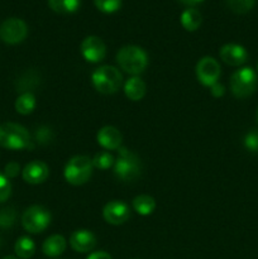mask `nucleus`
<instances>
[{
	"label": "nucleus",
	"instance_id": "16",
	"mask_svg": "<svg viewBox=\"0 0 258 259\" xmlns=\"http://www.w3.org/2000/svg\"><path fill=\"white\" fill-rule=\"evenodd\" d=\"M66 247H67V242H66L65 237H62L60 234H55L51 235V237H48L45 240V243L42 245V250L45 253V255L55 258L62 254L66 250Z\"/></svg>",
	"mask_w": 258,
	"mask_h": 259
},
{
	"label": "nucleus",
	"instance_id": "1",
	"mask_svg": "<svg viewBox=\"0 0 258 259\" xmlns=\"http://www.w3.org/2000/svg\"><path fill=\"white\" fill-rule=\"evenodd\" d=\"M116 62L126 73L137 76L147 68L148 56L146 51L138 46H124L116 53Z\"/></svg>",
	"mask_w": 258,
	"mask_h": 259
},
{
	"label": "nucleus",
	"instance_id": "8",
	"mask_svg": "<svg viewBox=\"0 0 258 259\" xmlns=\"http://www.w3.org/2000/svg\"><path fill=\"white\" fill-rule=\"evenodd\" d=\"M28 34V27L19 18H9L0 25V38L8 45H18L23 42Z\"/></svg>",
	"mask_w": 258,
	"mask_h": 259
},
{
	"label": "nucleus",
	"instance_id": "9",
	"mask_svg": "<svg viewBox=\"0 0 258 259\" xmlns=\"http://www.w3.org/2000/svg\"><path fill=\"white\" fill-rule=\"evenodd\" d=\"M222 73V68H220L219 62L215 58L206 56L202 57L201 60L197 62L196 65V77L200 83L204 86L211 88L214 83L218 82Z\"/></svg>",
	"mask_w": 258,
	"mask_h": 259
},
{
	"label": "nucleus",
	"instance_id": "22",
	"mask_svg": "<svg viewBox=\"0 0 258 259\" xmlns=\"http://www.w3.org/2000/svg\"><path fill=\"white\" fill-rule=\"evenodd\" d=\"M37 101L35 96L32 93H23L19 98L15 100V110L20 115H28L35 109Z\"/></svg>",
	"mask_w": 258,
	"mask_h": 259
},
{
	"label": "nucleus",
	"instance_id": "10",
	"mask_svg": "<svg viewBox=\"0 0 258 259\" xmlns=\"http://www.w3.org/2000/svg\"><path fill=\"white\" fill-rule=\"evenodd\" d=\"M80 51L82 57L90 63H98L105 58L106 46L103 39L96 35H89L81 42Z\"/></svg>",
	"mask_w": 258,
	"mask_h": 259
},
{
	"label": "nucleus",
	"instance_id": "30",
	"mask_svg": "<svg viewBox=\"0 0 258 259\" xmlns=\"http://www.w3.org/2000/svg\"><path fill=\"white\" fill-rule=\"evenodd\" d=\"M12 195V184L5 175L0 174V202L7 201Z\"/></svg>",
	"mask_w": 258,
	"mask_h": 259
},
{
	"label": "nucleus",
	"instance_id": "23",
	"mask_svg": "<svg viewBox=\"0 0 258 259\" xmlns=\"http://www.w3.org/2000/svg\"><path fill=\"white\" fill-rule=\"evenodd\" d=\"M114 162H115L114 157L106 151L99 152V153H96L93 158L94 167L99 169H103V171H105V169L110 168L111 166H114Z\"/></svg>",
	"mask_w": 258,
	"mask_h": 259
},
{
	"label": "nucleus",
	"instance_id": "12",
	"mask_svg": "<svg viewBox=\"0 0 258 259\" xmlns=\"http://www.w3.org/2000/svg\"><path fill=\"white\" fill-rule=\"evenodd\" d=\"M219 56L223 62L233 67L242 66L248 60L247 50L238 43H227L223 46L219 51Z\"/></svg>",
	"mask_w": 258,
	"mask_h": 259
},
{
	"label": "nucleus",
	"instance_id": "38",
	"mask_svg": "<svg viewBox=\"0 0 258 259\" xmlns=\"http://www.w3.org/2000/svg\"><path fill=\"white\" fill-rule=\"evenodd\" d=\"M257 70H258V63H257Z\"/></svg>",
	"mask_w": 258,
	"mask_h": 259
},
{
	"label": "nucleus",
	"instance_id": "14",
	"mask_svg": "<svg viewBox=\"0 0 258 259\" xmlns=\"http://www.w3.org/2000/svg\"><path fill=\"white\" fill-rule=\"evenodd\" d=\"M96 141L106 151H115L119 149L123 141V136L115 126H103L96 134Z\"/></svg>",
	"mask_w": 258,
	"mask_h": 259
},
{
	"label": "nucleus",
	"instance_id": "28",
	"mask_svg": "<svg viewBox=\"0 0 258 259\" xmlns=\"http://www.w3.org/2000/svg\"><path fill=\"white\" fill-rule=\"evenodd\" d=\"M94 3L100 12L106 13V14L115 13L121 7V0H94Z\"/></svg>",
	"mask_w": 258,
	"mask_h": 259
},
{
	"label": "nucleus",
	"instance_id": "33",
	"mask_svg": "<svg viewBox=\"0 0 258 259\" xmlns=\"http://www.w3.org/2000/svg\"><path fill=\"white\" fill-rule=\"evenodd\" d=\"M86 259H111V255L109 253L104 252V250H99V252H94L89 254Z\"/></svg>",
	"mask_w": 258,
	"mask_h": 259
},
{
	"label": "nucleus",
	"instance_id": "26",
	"mask_svg": "<svg viewBox=\"0 0 258 259\" xmlns=\"http://www.w3.org/2000/svg\"><path fill=\"white\" fill-rule=\"evenodd\" d=\"M255 0H227L230 9L237 14H245L254 7Z\"/></svg>",
	"mask_w": 258,
	"mask_h": 259
},
{
	"label": "nucleus",
	"instance_id": "20",
	"mask_svg": "<svg viewBox=\"0 0 258 259\" xmlns=\"http://www.w3.org/2000/svg\"><path fill=\"white\" fill-rule=\"evenodd\" d=\"M14 252L18 258L20 259H29L34 255L35 244L29 237H20L15 242Z\"/></svg>",
	"mask_w": 258,
	"mask_h": 259
},
{
	"label": "nucleus",
	"instance_id": "24",
	"mask_svg": "<svg viewBox=\"0 0 258 259\" xmlns=\"http://www.w3.org/2000/svg\"><path fill=\"white\" fill-rule=\"evenodd\" d=\"M39 82V77H38L37 72H27L19 81H18V91H23V93H30V89H34Z\"/></svg>",
	"mask_w": 258,
	"mask_h": 259
},
{
	"label": "nucleus",
	"instance_id": "15",
	"mask_svg": "<svg viewBox=\"0 0 258 259\" xmlns=\"http://www.w3.org/2000/svg\"><path fill=\"white\" fill-rule=\"evenodd\" d=\"M70 245L75 252L89 253L95 248L96 237L90 230H76L70 237Z\"/></svg>",
	"mask_w": 258,
	"mask_h": 259
},
{
	"label": "nucleus",
	"instance_id": "4",
	"mask_svg": "<svg viewBox=\"0 0 258 259\" xmlns=\"http://www.w3.org/2000/svg\"><path fill=\"white\" fill-rule=\"evenodd\" d=\"M91 81L96 91L104 95H111L120 89L123 76L116 67L105 65L94 71L91 75Z\"/></svg>",
	"mask_w": 258,
	"mask_h": 259
},
{
	"label": "nucleus",
	"instance_id": "25",
	"mask_svg": "<svg viewBox=\"0 0 258 259\" xmlns=\"http://www.w3.org/2000/svg\"><path fill=\"white\" fill-rule=\"evenodd\" d=\"M53 138H55V134H53V131L50 126L42 125L35 129L34 141L40 146H47L53 141Z\"/></svg>",
	"mask_w": 258,
	"mask_h": 259
},
{
	"label": "nucleus",
	"instance_id": "17",
	"mask_svg": "<svg viewBox=\"0 0 258 259\" xmlns=\"http://www.w3.org/2000/svg\"><path fill=\"white\" fill-rule=\"evenodd\" d=\"M147 91L146 82L138 76H133L129 78L124 85V93L125 96L132 101H139L144 98Z\"/></svg>",
	"mask_w": 258,
	"mask_h": 259
},
{
	"label": "nucleus",
	"instance_id": "21",
	"mask_svg": "<svg viewBox=\"0 0 258 259\" xmlns=\"http://www.w3.org/2000/svg\"><path fill=\"white\" fill-rule=\"evenodd\" d=\"M81 0H48L51 9L58 14H72L80 8Z\"/></svg>",
	"mask_w": 258,
	"mask_h": 259
},
{
	"label": "nucleus",
	"instance_id": "5",
	"mask_svg": "<svg viewBox=\"0 0 258 259\" xmlns=\"http://www.w3.org/2000/svg\"><path fill=\"white\" fill-rule=\"evenodd\" d=\"M93 159L88 156H75L66 163L63 169L65 180L73 186H81L90 180L93 175Z\"/></svg>",
	"mask_w": 258,
	"mask_h": 259
},
{
	"label": "nucleus",
	"instance_id": "35",
	"mask_svg": "<svg viewBox=\"0 0 258 259\" xmlns=\"http://www.w3.org/2000/svg\"><path fill=\"white\" fill-rule=\"evenodd\" d=\"M3 259H19V258L14 257V255H7V257H4Z\"/></svg>",
	"mask_w": 258,
	"mask_h": 259
},
{
	"label": "nucleus",
	"instance_id": "7",
	"mask_svg": "<svg viewBox=\"0 0 258 259\" xmlns=\"http://www.w3.org/2000/svg\"><path fill=\"white\" fill-rule=\"evenodd\" d=\"M51 212L40 205L29 206L22 215V225L30 234L45 232L51 224Z\"/></svg>",
	"mask_w": 258,
	"mask_h": 259
},
{
	"label": "nucleus",
	"instance_id": "29",
	"mask_svg": "<svg viewBox=\"0 0 258 259\" xmlns=\"http://www.w3.org/2000/svg\"><path fill=\"white\" fill-rule=\"evenodd\" d=\"M243 144L250 153H258V129L248 132L243 139Z\"/></svg>",
	"mask_w": 258,
	"mask_h": 259
},
{
	"label": "nucleus",
	"instance_id": "13",
	"mask_svg": "<svg viewBox=\"0 0 258 259\" xmlns=\"http://www.w3.org/2000/svg\"><path fill=\"white\" fill-rule=\"evenodd\" d=\"M23 180L27 184L39 185L43 184L50 176V168L42 161H32L23 168Z\"/></svg>",
	"mask_w": 258,
	"mask_h": 259
},
{
	"label": "nucleus",
	"instance_id": "6",
	"mask_svg": "<svg viewBox=\"0 0 258 259\" xmlns=\"http://www.w3.org/2000/svg\"><path fill=\"white\" fill-rule=\"evenodd\" d=\"M258 77L252 67H242L235 71L230 77V90L238 99L249 98L255 91Z\"/></svg>",
	"mask_w": 258,
	"mask_h": 259
},
{
	"label": "nucleus",
	"instance_id": "31",
	"mask_svg": "<svg viewBox=\"0 0 258 259\" xmlns=\"http://www.w3.org/2000/svg\"><path fill=\"white\" fill-rule=\"evenodd\" d=\"M20 172V166L17 162H9L7 166L4 167V175L8 179H14L19 175Z\"/></svg>",
	"mask_w": 258,
	"mask_h": 259
},
{
	"label": "nucleus",
	"instance_id": "34",
	"mask_svg": "<svg viewBox=\"0 0 258 259\" xmlns=\"http://www.w3.org/2000/svg\"><path fill=\"white\" fill-rule=\"evenodd\" d=\"M179 2L184 3V4L186 5H196L199 4V3H201L202 0H179Z\"/></svg>",
	"mask_w": 258,
	"mask_h": 259
},
{
	"label": "nucleus",
	"instance_id": "11",
	"mask_svg": "<svg viewBox=\"0 0 258 259\" xmlns=\"http://www.w3.org/2000/svg\"><path fill=\"white\" fill-rule=\"evenodd\" d=\"M103 217L108 224L121 225L131 218V210L124 201L113 200L104 206Z\"/></svg>",
	"mask_w": 258,
	"mask_h": 259
},
{
	"label": "nucleus",
	"instance_id": "37",
	"mask_svg": "<svg viewBox=\"0 0 258 259\" xmlns=\"http://www.w3.org/2000/svg\"><path fill=\"white\" fill-rule=\"evenodd\" d=\"M0 245H2V240H0Z\"/></svg>",
	"mask_w": 258,
	"mask_h": 259
},
{
	"label": "nucleus",
	"instance_id": "19",
	"mask_svg": "<svg viewBox=\"0 0 258 259\" xmlns=\"http://www.w3.org/2000/svg\"><path fill=\"white\" fill-rule=\"evenodd\" d=\"M180 22H181L182 27L185 28L189 32H194L197 28L201 25L202 17L200 14V12L195 8H187L186 10H184L180 17Z\"/></svg>",
	"mask_w": 258,
	"mask_h": 259
},
{
	"label": "nucleus",
	"instance_id": "2",
	"mask_svg": "<svg viewBox=\"0 0 258 259\" xmlns=\"http://www.w3.org/2000/svg\"><path fill=\"white\" fill-rule=\"evenodd\" d=\"M0 146L10 151L32 148V141L27 129L17 123L0 124Z\"/></svg>",
	"mask_w": 258,
	"mask_h": 259
},
{
	"label": "nucleus",
	"instance_id": "32",
	"mask_svg": "<svg viewBox=\"0 0 258 259\" xmlns=\"http://www.w3.org/2000/svg\"><path fill=\"white\" fill-rule=\"evenodd\" d=\"M210 93H211V95L214 96V98H222V96L225 94L224 85H222V83L219 82L214 83V85L210 88Z\"/></svg>",
	"mask_w": 258,
	"mask_h": 259
},
{
	"label": "nucleus",
	"instance_id": "36",
	"mask_svg": "<svg viewBox=\"0 0 258 259\" xmlns=\"http://www.w3.org/2000/svg\"><path fill=\"white\" fill-rule=\"evenodd\" d=\"M255 121L258 123V109H257V113H255Z\"/></svg>",
	"mask_w": 258,
	"mask_h": 259
},
{
	"label": "nucleus",
	"instance_id": "3",
	"mask_svg": "<svg viewBox=\"0 0 258 259\" xmlns=\"http://www.w3.org/2000/svg\"><path fill=\"white\" fill-rule=\"evenodd\" d=\"M142 164L137 154L129 149L120 147L118 149V158L114 162V174L124 182L134 181L141 176Z\"/></svg>",
	"mask_w": 258,
	"mask_h": 259
},
{
	"label": "nucleus",
	"instance_id": "18",
	"mask_svg": "<svg viewBox=\"0 0 258 259\" xmlns=\"http://www.w3.org/2000/svg\"><path fill=\"white\" fill-rule=\"evenodd\" d=\"M132 206L137 214L147 217L156 210V200L149 195H138L132 201Z\"/></svg>",
	"mask_w": 258,
	"mask_h": 259
},
{
	"label": "nucleus",
	"instance_id": "27",
	"mask_svg": "<svg viewBox=\"0 0 258 259\" xmlns=\"http://www.w3.org/2000/svg\"><path fill=\"white\" fill-rule=\"evenodd\" d=\"M17 212L13 207H5L0 210V228L2 229H9L15 224Z\"/></svg>",
	"mask_w": 258,
	"mask_h": 259
}]
</instances>
